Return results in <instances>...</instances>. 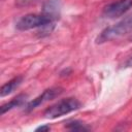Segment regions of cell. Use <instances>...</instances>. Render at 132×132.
<instances>
[{
	"mask_svg": "<svg viewBox=\"0 0 132 132\" xmlns=\"http://www.w3.org/2000/svg\"><path fill=\"white\" fill-rule=\"evenodd\" d=\"M53 16L50 14H36L29 13L21 18L16 23V29L21 31H26L34 28L45 27L52 24Z\"/></svg>",
	"mask_w": 132,
	"mask_h": 132,
	"instance_id": "obj_3",
	"label": "cell"
},
{
	"mask_svg": "<svg viewBox=\"0 0 132 132\" xmlns=\"http://www.w3.org/2000/svg\"><path fill=\"white\" fill-rule=\"evenodd\" d=\"M80 107V102L75 98H66L62 99L56 104L50 106L44 111V117L47 119H56L67 113H70Z\"/></svg>",
	"mask_w": 132,
	"mask_h": 132,
	"instance_id": "obj_2",
	"label": "cell"
},
{
	"mask_svg": "<svg viewBox=\"0 0 132 132\" xmlns=\"http://www.w3.org/2000/svg\"><path fill=\"white\" fill-rule=\"evenodd\" d=\"M26 98H27V95H25V94H20V95H18L16 97H14L12 100H10L9 102L3 104V105L0 107V109H1V114H4L6 111H8V110H10V109H12V108H14V107L21 106V105L25 102Z\"/></svg>",
	"mask_w": 132,
	"mask_h": 132,
	"instance_id": "obj_7",
	"label": "cell"
},
{
	"mask_svg": "<svg viewBox=\"0 0 132 132\" xmlns=\"http://www.w3.org/2000/svg\"><path fill=\"white\" fill-rule=\"evenodd\" d=\"M132 32V14L124 18L119 23L105 28L100 35L97 37L96 42L97 43H103L106 41H110L113 39H117L125 34H128Z\"/></svg>",
	"mask_w": 132,
	"mask_h": 132,
	"instance_id": "obj_1",
	"label": "cell"
},
{
	"mask_svg": "<svg viewBox=\"0 0 132 132\" xmlns=\"http://www.w3.org/2000/svg\"><path fill=\"white\" fill-rule=\"evenodd\" d=\"M131 39H132V38H131Z\"/></svg>",
	"mask_w": 132,
	"mask_h": 132,
	"instance_id": "obj_11",
	"label": "cell"
},
{
	"mask_svg": "<svg viewBox=\"0 0 132 132\" xmlns=\"http://www.w3.org/2000/svg\"><path fill=\"white\" fill-rule=\"evenodd\" d=\"M51 128H50V126H40V127H38L37 129H36V131H48Z\"/></svg>",
	"mask_w": 132,
	"mask_h": 132,
	"instance_id": "obj_10",
	"label": "cell"
},
{
	"mask_svg": "<svg viewBox=\"0 0 132 132\" xmlns=\"http://www.w3.org/2000/svg\"><path fill=\"white\" fill-rule=\"evenodd\" d=\"M22 80H23V77L22 76H16L12 79H10L8 82H6L5 85L2 86L1 90H0V95L1 97H4L10 93H12L21 84H22Z\"/></svg>",
	"mask_w": 132,
	"mask_h": 132,
	"instance_id": "obj_6",
	"label": "cell"
},
{
	"mask_svg": "<svg viewBox=\"0 0 132 132\" xmlns=\"http://www.w3.org/2000/svg\"><path fill=\"white\" fill-rule=\"evenodd\" d=\"M62 92H63V89H61V88H51V89H47V90L43 91L39 96H37L35 99H33L31 102L28 103L26 110L30 111V110L36 108L37 106H39V105L54 99L55 97L59 96Z\"/></svg>",
	"mask_w": 132,
	"mask_h": 132,
	"instance_id": "obj_5",
	"label": "cell"
},
{
	"mask_svg": "<svg viewBox=\"0 0 132 132\" xmlns=\"http://www.w3.org/2000/svg\"><path fill=\"white\" fill-rule=\"evenodd\" d=\"M67 128H69L70 130H74V131H78V130H87V128L84 127V125L77 121H73L68 123Z\"/></svg>",
	"mask_w": 132,
	"mask_h": 132,
	"instance_id": "obj_8",
	"label": "cell"
},
{
	"mask_svg": "<svg viewBox=\"0 0 132 132\" xmlns=\"http://www.w3.org/2000/svg\"><path fill=\"white\" fill-rule=\"evenodd\" d=\"M124 67H132V56H130L124 63Z\"/></svg>",
	"mask_w": 132,
	"mask_h": 132,
	"instance_id": "obj_9",
	"label": "cell"
},
{
	"mask_svg": "<svg viewBox=\"0 0 132 132\" xmlns=\"http://www.w3.org/2000/svg\"><path fill=\"white\" fill-rule=\"evenodd\" d=\"M131 7L132 0H116L104 7L103 15L108 19H116L126 13Z\"/></svg>",
	"mask_w": 132,
	"mask_h": 132,
	"instance_id": "obj_4",
	"label": "cell"
}]
</instances>
